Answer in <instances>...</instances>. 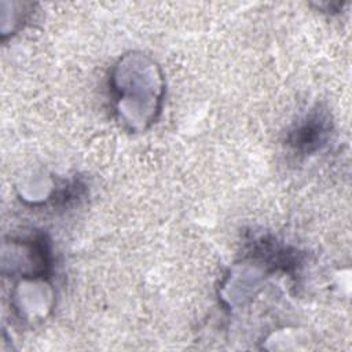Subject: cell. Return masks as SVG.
<instances>
[{"instance_id":"6da1fadb","label":"cell","mask_w":352,"mask_h":352,"mask_svg":"<svg viewBox=\"0 0 352 352\" xmlns=\"http://www.w3.org/2000/svg\"><path fill=\"white\" fill-rule=\"evenodd\" d=\"M324 135H326L324 121H322V117L314 116L308 118L302 125L298 126L297 133L293 139V143L298 148L311 151L324 140Z\"/></svg>"}]
</instances>
